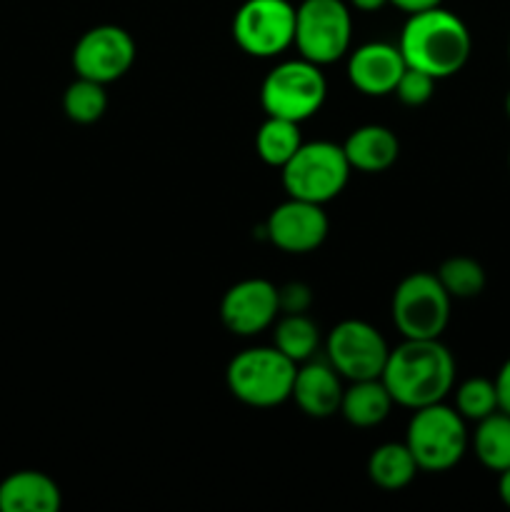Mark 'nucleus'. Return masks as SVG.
Masks as SVG:
<instances>
[{
    "label": "nucleus",
    "instance_id": "obj_14",
    "mask_svg": "<svg viewBox=\"0 0 510 512\" xmlns=\"http://www.w3.org/2000/svg\"><path fill=\"white\" fill-rule=\"evenodd\" d=\"M405 68L408 65H405L398 45L383 43V40L358 45L348 55L350 85L368 98H383V95L395 93V85Z\"/></svg>",
    "mask_w": 510,
    "mask_h": 512
},
{
    "label": "nucleus",
    "instance_id": "obj_9",
    "mask_svg": "<svg viewBox=\"0 0 510 512\" xmlns=\"http://www.w3.org/2000/svg\"><path fill=\"white\" fill-rule=\"evenodd\" d=\"M233 40L250 58H275L295 40L290 0H245L233 18Z\"/></svg>",
    "mask_w": 510,
    "mask_h": 512
},
{
    "label": "nucleus",
    "instance_id": "obj_4",
    "mask_svg": "<svg viewBox=\"0 0 510 512\" xmlns=\"http://www.w3.org/2000/svg\"><path fill=\"white\" fill-rule=\"evenodd\" d=\"M405 445L413 453L418 470L425 473H448L463 460L470 445L465 418L445 403L425 405L413 410L408 423Z\"/></svg>",
    "mask_w": 510,
    "mask_h": 512
},
{
    "label": "nucleus",
    "instance_id": "obj_18",
    "mask_svg": "<svg viewBox=\"0 0 510 512\" xmlns=\"http://www.w3.org/2000/svg\"><path fill=\"white\" fill-rule=\"evenodd\" d=\"M393 405L395 400L390 398L388 388L380 378L353 380L350 388L343 390L340 415L355 428H375L388 418Z\"/></svg>",
    "mask_w": 510,
    "mask_h": 512
},
{
    "label": "nucleus",
    "instance_id": "obj_32",
    "mask_svg": "<svg viewBox=\"0 0 510 512\" xmlns=\"http://www.w3.org/2000/svg\"><path fill=\"white\" fill-rule=\"evenodd\" d=\"M505 115L510 118V90H508V95H505Z\"/></svg>",
    "mask_w": 510,
    "mask_h": 512
},
{
    "label": "nucleus",
    "instance_id": "obj_33",
    "mask_svg": "<svg viewBox=\"0 0 510 512\" xmlns=\"http://www.w3.org/2000/svg\"><path fill=\"white\" fill-rule=\"evenodd\" d=\"M508 58H510V43H508Z\"/></svg>",
    "mask_w": 510,
    "mask_h": 512
},
{
    "label": "nucleus",
    "instance_id": "obj_5",
    "mask_svg": "<svg viewBox=\"0 0 510 512\" xmlns=\"http://www.w3.org/2000/svg\"><path fill=\"white\" fill-rule=\"evenodd\" d=\"M280 170H283L280 175H283V188L288 198L325 205L343 193L353 168L345 158L343 145L315 140V143L300 145Z\"/></svg>",
    "mask_w": 510,
    "mask_h": 512
},
{
    "label": "nucleus",
    "instance_id": "obj_8",
    "mask_svg": "<svg viewBox=\"0 0 510 512\" xmlns=\"http://www.w3.org/2000/svg\"><path fill=\"white\" fill-rule=\"evenodd\" d=\"M453 298L435 273H410L393 293V323L408 340L440 338L450 323Z\"/></svg>",
    "mask_w": 510,
    "mask_h": 512
},
{
    "label": "nucleus",
    "instance_id": "obj_34",
    "mask_svg": "<svg viewBox=\"0 0 510 512\" xmlns=\"http://www.w3.org/2000/svg\"><path fill=\"white\" fill-rule=\"evenodd\" d=\"M508 165H510V153H508Z\"/></svg>",
    "mask_w": 510,
    "mask_h": 512
},
{
    "label": "nucleus",
    "instance_id": "obj_20",
    "mask_svg": "<svg viewBox=\"0 0 510 512\" xmlns=\"http://www.w3.org/2000/svg\"><path fill=\"white\" fill-rule=\"evenodd\" d=\"M473 453L480 465L493 473H503L510 468V415L503 410H495L488 418L478 420L475 425Z\"/></svg>",
    "mask_w": 510,
    "mask_h": 512
},
{
    "label": "nucleus",
    "instance_id": "obj_13",
    "mask_svg": "<svg viewBox=\"0 0 510 512\" xmlns=\"http://www.w3.org/2000/svg\"><path fill=\"white\" fill-rule=\"evenodd\" d=\"M328 215L323 205L288 198L265 220V235L278 250L290 255H305L318 250L328 238Z\"/></svg>",
    "mask_w": 510,
    "mask_h": 512
},
{
    "label": "nucleus",
    "instance_id": "obj_16",
    "mask_svg": "<svg viewBox=\"0 0 510 512\" xmlns=\"http://www.w3.org/2000/svg\"><path fill=\"white\" fill-rule=\"evenodd\" d=\"M63 493L50 475L18 470L0 483V512H58Z\"/></svg>",
    "mask_w": 510,
    "mask_h": 512
},
{
    "label": "nucleus",
    "instance_id": "obj_24",
    "mask_svg": "<svg viewBox=\"0 0 510 512\" xmlns=\"http://www.w3.org/2000/svg\"><path fill=\"white\" fill-rule=\"evenodd\" d=\"M63 110L68 115V120L78 125H93L108 110V93H105L103 83H95V80L80 78L75 83L68 85L63 95Z\"/></svg>",
    "mask_w": 510,
    "mask_h": 512
},
{
    "label": "nucleus",
    "instance_id": "obj_17",
    "mask_svg": "<svg viewBox=\"0 0 510 512\" xmlns=\"http://www.w3.org/2000/svg\"><path fill=\"white\" fill-rule=\"evenodd\" d=\"M345 158L360 173H383L398 160V135L385 125H360L345 138Z\"/></svg>",
    "mask_w": 510,
    "mask_h": 512
},
{
    "label": "nucleus",
    "instance_id": "obj_3",
    "mask_svg": "<svg viewBox=\"0 0 510 512\" xmlns=\"http://www.w3.org/2000/svg\"><path fill=\"white\" fill-rule=\"evenodd\" d=\"M298 365L278 348H248L225 370V383L235 400L250 408H278L293 395Z\"/></svg>",
    "mask_w": 510,
    "mask_h": 512
},
{
    "label": "nucleus",
    "instance_id": "obj_19",
    "mask_svg": "<svg viewBox=\"0 0 510 512\" xmlns=\"http://www.w3.org/2000/svg\"><path fill=\"white\" fill-rule=\"evenodd\" d=\"M418 473L413 453L405 443H385L375 448L368 458V478L370 483L378 485L380 490L398 493L408 488Z\"/></svg>",
    "mask_w": 510,
    "mask_h": 512
},
{
    "label": "nucleus",
    "instance_id": "obj_2",
    "mask_svg": "<svg viewBox=\"0 0 510 512\" xmlns=\"http://www.w3.org/2000/svg\"><path fill=\"white\" fill-rule=\"evenodd\" d=\"M398 48L405 65L423 70L430 78H453L473 53V38L463 20L443 5L408 15Z\"/></svg>",
    "mask_w": 510,
    "mask_h": 512
},
{
    "label": "nucleus",
    "instance_id": "obj_15",
    "mask_svg": "<svg viewBox=\"0 0 510 512\" xmlns=\"http://www.w3.org/2000/svg\"><path fill=\"white\" fill-rule=\"evenodd\" d=\"M340 375L328 360H305L300 363L298 373H295L293 383V395L300 410H303L308 418L325 420L333 418L335 413H340V400H343V383H340Z\"/></svg>",
    "mask_w": 510,
    "mask_h": 512
},
{
    "label": "nucleus",
    "instance_id": "obj_23",
    "mask_svg": "<svg viewBox=\"0 0 510 512\" xmlns=\"http://www.w3.org/2000/svg\"><path fill=\"white\" fill-rule=\"evenodd\" d=\"M435 275L453 300L478 298L488 283L483 265L468 255H453V258L443 260Z\"/></svg>",
    "mask_w": 510,
    "mask_h": 512
},
{
    "label": "nucleus",
    "instance_id": "obj_27",
    "mask_svg": "<svg viewBox=\"0 0 510 512\" xmlns=\"http://www.w3.org/2000/svg\"><path fill=\"white\" fill-rule=\"evenodd\" d=\"M280 300V315L283 313H308L310 303H313V293L305 283H288L278 288Z\"/></svg>",
    "mask_w": 510,
    "mask_h": 512
},
{
    "label": "nucleus",
    "instance_id": "obj_11",
    "mask_svg": "<svg viewBox=\"0 0 510 512\" xmlns=\"http://www.w3.org/2000/svg\"><path fill=\"white\" fill-rule=\"evenodd\" d=\"M135 63V40L120 25H95L85 30L73 48V68L80 78L115 83Z\"/></svg>",
    "mask_w": 510,
    "mask_h": 512
},
{
    "label": "nucleus",
    "instance_id": "obj_26",
    "mask_svg": "<svg viewBox=\"0 0 510 512\" xmlns=\"http://www.w3.org/2000/svg\"><path fill=\"white\" fill-rule=\"evenodd\" d=\"M435 83L438 80L430 78L428 73L423 70H415V68H405V73L400 75L398 85H395V95L403 105L408 108H420V105L428 103L435 93Z\"/></svg>",
    "mask_w": 510,
    "mask_h": 512
},
{
    "label": "nucleus",
    "instance_id": "obj_29",
    "mask_svg": "<svg viewBox=\"0 0 510 512\" xmlns=\"http://www.w3.org/2000/svg\"><path fill=\"white\" fill-rule=\"evenodd\" d=\"M390 5H395V8L403 10V13L413 15L420 13V10L438 8V5H443V0H390Z\"/></svg>",
    "mask_w": 510,
    "mask_h": 512
},
{
    "label": "nucleus",
    "instance_id": "obj_25",
    "mask_svg": "<svg viewBox=\"0 0 510 512\" xmlns=\"http://www.w3.org/2000/svg\"><path fill=\"white\" fill-rule=\"evenodd\" d=\"M455 410L465 418V423H478V420L488 418L498 405V390H495V380L488 378H468L465 383L458 385L455 390Z\"/></svg>",
    "mask_w": 510,
    "mask_h": 512
},
{
    "label": "nucleus",
    "instance_id": "obj_6",
    "mask_svg": "<svg viewBox=\"0 0 510 512\" xmlns=\"http://www.w3.org/2000/svg\"><path fill=\"white\" fill-rule=\"evenodd\" d=\"M325 95H328V83L323 70L305 58L283 60L265 75L260 85V105L265 115L293 120V123L313 118L323 108Z\"/></svg>",
    "mask_w": 510,
    "mask_h": 512
},
{
    "label": "nucleus",
    "instance_id": "obj_7",
    "mask_svg": "<svg viewBox=\"0 0 510 512\" xmlns=\"http://www.w3.org/2000/svg\"><path fill=\"white\" fill-rule=\"evenodd\" d=\"M353 18L343 0H303L295 8V40L300 58L330 65L350 53Z\"/></svg>",
    "mask_w": 510,
    "mask_h": 512
},
{
    "label": "nucleus",
    "instance_id": "obj_10",
    "mask_svg": "<svg viewBox=\"0 0 510 512\" xmlns=\"http://www.w3.org/2000/svg\"><path fill=\"white\" fill-rule=\"evenodd\" d=\"M328 363L345 380L380 378L388 363L390 348L383 333L365 320H343L325 340Z\"/></svg>",
    "mask_w": 510,
    "mask_h": 512
},
{
    "label": "nucleus",
    "instance_id": "obj_1",
    "mask_svg": "<svg viewBox=\"0 0 510 512\" xmlns=\"http://www.w3.org/2000/svg\"><path fill=\"white\" fill-rule=\"evenodd\" d=\"M380 380L395 405L420 410L443 403L455 385V358L440 338L408 340L390 350Z\"/></svg>",
    "mask_w": 510,
    "mask_h": 512
},
{
    "label": "nucleus",
    "instance_id": "obj_12",
    "mask_svg": "<svg viewBox=\"0 0 510 512\" xmlns=\"http://www.w3.org/2000/svg\"><path fill=\"white\" fill-rule=\"evenodd\" d=\"M280 315L278 288L265 278H248L230 285L220 300V320L240 338H253L275 325Z\"/></svg>",
    "mask_w": 510,
    "mask_h": 512
},
{
    "label": "nucleus",
    "instance_id": "obj_21",
    "mask_svg": "<svg viewBox=\"0 0 510 512\" xmlns=\"http://www.w3.org/2000/svg\"><path fill=\"white\" fill-rule=\"evenodd\" d=\"M300 145H303L300 123H293V120L268 115L255 133V153L270 168H283Z\"/></svg>",
    "mask_w": 510,
    "mask_h": 512
},
{
    "label": "nucleus",
    "instance_id": "obj_28",
    "mask_svg": "<svg viewBox=\"0 0 510 512\" xmlns=\"http://www.w3.org/2000/svg\"><path fill=\"white\" fill-rule=\"evenodd\" d=\"M495 390H498V405L503 413L510 415V358L505 360L503 368L495 375Z\"/></svg>",
    "mask_w": 510,
    "mask_h": 512
},
{
    "label": "nucleus",
    "instance_id": "obj_22",
    "mask_svg": "<svg viewBox=\"0 0 510 512\" xmlns=\"http://www.w3.org/2000/svg\"><path fill=\"white\" fill-rule=\"evenodd\" d=\"M273 345L295 365H300L313 358L318 350L320 330L305 313H283L275 323Z\"/></svg>",
    "mask_w": 510,
    "mask_h": 512
},
{
    "label": "nucleus",
    "instance_id": "obj_30",
    "mask_svg": "<svg viewBox=\"0 0 510 512\" xmlns=\"http://www.w3.org/2000/svg\"><path fill=\"white\" fill-rule=\"evenodd\" d=\"M348 3L360 13H375V10H383L385 5H390V0H348Z\"/></svg>",
    "mask_w": 510,
    "mask_h": 512
},
{
    "label": "nucleus",
    "instance_id": "obj_31",
    "mask_svg": "<svg viewBox=\"0 0 510 512\" xmlns=\"http://www.w3.org/2000/svg\"><path fill=\"white\" fill-rule=\"evenodd\" d=\"M498 495H500V500H503L505 508H510V468L500 473V478H498Z\"/></svg>",
    "mask_w": 510,
    "mask_h": 512
}]
</instances>
